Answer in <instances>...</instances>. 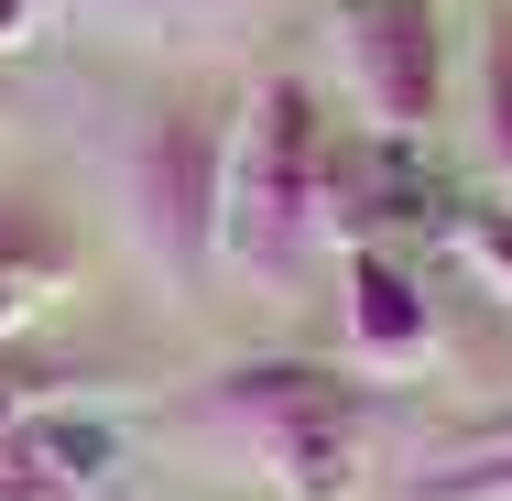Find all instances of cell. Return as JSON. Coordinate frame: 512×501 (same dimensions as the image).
Returning a JSON list of instances; mask_svg holds the SVG:
<instances>
[{
  "label": "cell",
  "instance_id": "1",
  "mask_svg": "<svg viewBox=\"0 0 512 501\" xmlns=\"http://www.w3.org/2000/svg\"><path fill=\"white\" fill-rule=\"evenodd\" d=\"M327 186H338V131L316 120L295 77H262L229 131V207H218V273L284 284L327 240Z\"/></svg>",
  "mask_w": 512,
  "mask_h": 501
},
{
  "label": "cell",
  "instance_id": "2",
  "mask_svg": "<svg viewBox=\"0 0 512 501\" xmlns=\"http://www.w3.org/2000/svg\"><path fill=\"white\" fill-rule=\"evenodd\" d=\"M207 414L262 458V480L284 501H360L371 403H360V382H338L327 360H240V371H218Z\"/></svg>",
  "mask_w": 512,
  "mask_h": 501
},
{
  "label": "cell",
  "instance_id": "3",
  "mask_svg": "<svg viewBox=\"0 0 512 501\" xmlns=\"http://www.w3.org/2000/svg\"><path fill=\"white\" fill-rule=\"evenodd\" d=\"M229 131H240V109H218V99H175V109H153V131L131 142L120 197H131V240H142V262H153L164 284H197L207 262H218Z\"/></svg>",
  "mask_w": 512,
  "mask_h": 501
},
{
  "label": "cell",
  "instance_id": "4",
  "mask_svg": "<svg viewBox=\"0 0 512 501\" xmlns=\"http://www.w3.org/2000/svg\"><path fill=\"white\" fill-rule=\"evenodd\" d=\"M327 44H338V77L382 142L436 131V109H447V11L436 0H338Z\"/></svg>",
  "mask_w": 512,
  "mask_h": 501
},
{
  "label": "cell",
  "instance_id": "5",
  "mask_svg": "<svg viewBox=\"0 0 512 501\" xmlns=\"http://www.w3.org/2000/svg\"><path fill=\"white\" fill-rule=\"evenodd\" d=\"M338 327H349V360L371 382H414L436 360V305H425V284L382 240H349V262H338Z\"/></svg>",
  "mask_w": 512,
  "mask_h": 501
},
{
  "label": "cell",
  "instance_id": "6",
  "mask_svg": "<svg viewBox=\"0 0 512 501\" xmlns=\"http://www.w3.org/2000/svg\"><path fill=\"white\" fill-rule=\"evenodd\" d=\"M109 480H120V436L88 425L77 403L0 436V501H99Z\"/></svg>",
  "mask_w": 512,
  "mask_h": 501
},
{
  "label": "cell",
  "instance_id": "7",
  "mask_svg": "<svg viewBox=\"0 0 512 501\" xmlns=\"http://www.w3.org/2000/svg\"><path fill=\"white\" fill-rule=\"evenodd\" d=\"M0 284L33 295V305H55L77 284V229H66L55 207H33V197H0Z\"/></svg>",
  "mask_w": 512,
  "mask_h": 501
},
{
  "label": "cell",
  "instance_id": "8",
  "mask_svg": "<svg viewBox=\"0 0 512 501\" xmlns=\"http://www.w3.org/2000/svg\"><path fill=\"white\" fill-rule=\"evenodd\" d=\"M404 501H512V436H480V447H458V458L414 469Z\"/></svg>",
  "mask_w": 512,
  "mask_h": 501
},
{
  "label": "cell",
  "instance_id": "9",
  "mask_svg": "<svg viewBox=\"0 0 512 501\" xmlns=\"http://www.w3.org/2000/svg\"><path fill=\"white\" fill-rule=\"evenodd\" d=\"M480 153H491V175L512 186V11L480 22Z\"/></svg>",
  "mask_w": 512,
  "mask_h": 501
},
{
  "label": "cell",
  "instance_id": "10",
  "mask_svg": "<svg viewBox=\"0 0 512 501\" xmlns=\"http://www.w3.org/2000/svg\"><path fill=\"white\" fill-rule=\"evenodd\" d=\"M447 251L469 262V284L491 305H512V207H458L447 218Z\"/></svg>",
  "mask_w": 512,
  "mask_h": 501
},
{
  "label": "cell",
  "instance_id": "11",
  "mask_svg": "<svg viewBox=\"0 0 512 501\" xmlns=\"http://www.w3.org/2000/svg\"><path fill=\"white\" fill-rule=\"evenodd\" d=\"M66 393H77V371H55V360H33V349H0V436L33 425V414H55Z\"/></svg>",
  "mask_w": 512,
  "mask_h": 501
},
{
  "label": "cell",
  "instance_id": "12",
  "mask_svg": "<svg viewBox=\"0 0 512 501\" xmlns=\"http://www.w3.org/2000/svg\"><path fill=\"white\" fill-rule=\"evenodd\" d=\"M33 33H44V0H0V55H22Z\"/></svg>",
  "mask_w": 512,
  "mask_h": 501
},
{
  "label": "cell",
  "instance_id": "13",
  "mask_svg": "<svg viewBox=\"0 0 512 501\" xmlns=\"http://www.w3.org/2000/svg\"><path fill=\"white\" fill-rule=\"evenodd\" d=\"M88 11H109V22H175V11H207V0H88Z\"/></svg>",
  "mask_w": 512,
  "mask_h": 501
},
{
  "label": "cell",
  "instance_id": "14",
  "mask_svg": "<svg viewBox=\"0 0 512 501\" xmlns=\"http://www.w3.org/2000/svg\"><path fill=\"white\" fill-rule=\"evenodd\" d=\"M33 316H44V305H33V295H11V284H0V349H22V327H33Z\"/></svg>",
  "mask_w": 512,
  "mask_h": 501
},
{
  "label": "cell",
  "instance_id": "15",
  "mask_svg": "<svg viewBox=\"0 0 512 501\" xmlns=\"http://www.w3.org/2000/svg\"><path fill=\"white\" fill-rule=\"evenodd\" d=\"M491 436H512V414H502V425H491Z\"/></svg>",
  "mask_w": 512,
  "mask_h": 501
}]
</instances>
